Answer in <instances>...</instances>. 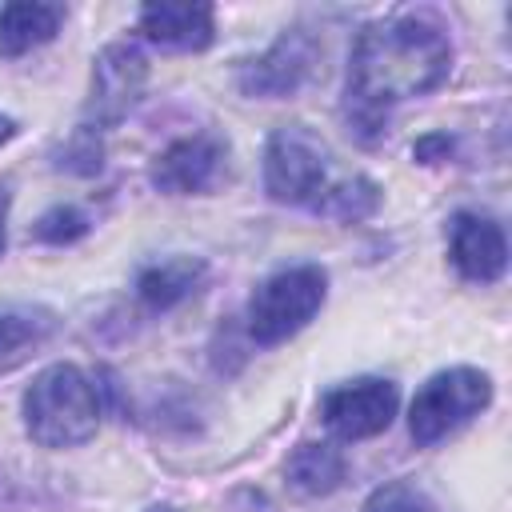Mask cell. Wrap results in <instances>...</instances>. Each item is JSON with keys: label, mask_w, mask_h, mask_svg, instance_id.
<instances>
[{"label": "cell", "mask_w": 512, "mask_h": 512, "mask_svg": "<svg viewBox=\"0 0 512 512\" xmlns=\"http://www.w3.org/2000/svg\"><path fill=\"white\" fill-rule=\"evenodd\" d=\"M452 72V40L420 16H388L360 28L348 56L344 120L364 144L388 132V108L436 92Z\"/></svg>", "instance_id": "1"}, {"label": "cell", "mask_w": 512, "mask_h": 512, "mask_svg": "<svg viewBox=\"0 0 512 512\" xmlns=\"http://www.w3.org/2000/svg\"><path fill=\"white\" fill-rule=\"evenodd\" d=\"M20 412L40 448H76L96 436L100 392L76 364H48L24 388Z\"/></svg>", "instance_id": "2"}, {"label": "cell", "mask_w": 512, "mask_h": 512, "mask_svg": "<svg viewBox=\"0 0 512 512\" xmlns=\"http://www.w3.org/2000/svg\"><path fill=\"white\" fill-rule=\"evenodd\" d=\"M324 296H328V272L320 264H292L272 272L248 296V312H244L248 340L260 348H276L292 340L300 328L316 320Z\"/></svg>", "instance_id": "3"}, {"label": "cell", "mask_w": 512, "mask_h": 512, "mask_svg": "<svg viewBox=\"0 0 512 512\" xmlns=\"http://www.w3.org/2000/svg\"><path fill=\"white\" fill-rule=\"evenodd\" d=\"M328 160V144L316 132H308L304 124H284L264 144V192L276 204L316 212L336 184Z\"/></svg>", "instance_id": "4"}, {"label": "cell", "mask_w": 512, "mask_h": 512, "mask_svg": "<svg viewBox=\"0 0 512 512\" xmlns=\"http://www.w3.org/2000/svg\"><path fill=\"white\" fill-rule=\"evenodd\" d=\"M492 404V376L468 364L444 368L436 376H428L420 384V392L412 396L408 408V432L416 444L432 448L444 436H452L456 428H464L468 420H476L484 408Z\"/></svg>", "instance_id": "5"}, {"label": "cell", "mask_w": 512, "mask_h": 512, "mask_svg": "<svg viewBox=\"0 0 512 512\" xmlns=\"http://www.w3.org/2000/svg\"><path fill=\"white\" fill-rule=\"evenodd\" d=\"M316 60H320V44L308 28H284L268 52H260L256 60H244L236 68V88L244 96H260V100H280V96H292L300 92L312 72H316Z\"/></svg>", "instance_id": "6"}, {"label": "cell", "mask_w": 512, "mask_h": 512, "mask_svg": "<svg viewBox=\"0 0 512 512\" xmlns=\"http://www.w3.org/2000/svg\"><path fill=\"white\" fill-rule=\"evenodd\" d=\"M148 88V60L136 44H108L92 60V88H88V128H116Z\"/></svg>", "instance_id": "7"}, {"label": "cell", "mask_w": 512, "mask_h": 512, "mask_svg": "<svg viewBox=\"0 0 512 512\" xmlns=\"http://www.w3.org/2000/svg\"><path fill=\"white\" fill-rule=\"evenodd\" d=\"M400 408V388L388 376H360L348 380L320 400V420L340 440H368L388 432Z\"/></svg>", "instance_id": "8"}, {"label": "cell", "mask_w": 512, "mask_h": 512, "mask_svg": "<svg viewBox=\"0 0 512 512\" xmlns=\"http://www.w3.org/2000/svg\"><path fill=\"white\" fill-rule=\"evenodd\" d=\"M228 172V144L212 132L180 136L152 160V188L164 196H204Z\"/></svg>", "instance_id": "9"}, {"label": "cell", "mask_w": 512, "mask_h": 512, "mask_svg": "<svg viewBox=\"0 0 512 512\" xmlns=\"http://www.w3.org/2000/svg\"><path fill=\"white\" fill-rule=\"evenodd\" d=\"M448 260L468 284H496L508 268L504 228L484 212H456L448 220Z\"/></svg>", "instance_id": "10"}, {"label": "cell", "mask_w": 512, "mask_h": 512, "mask_svg": "<svg viewBox=\"0 0 512 512\" xmlns=\"http://www.w3.org/2000/svg\"><path fill=\"white\" fill-rule=\"evenodd\" d=\"M136 32L168 52H204L216 40V8L212 4H144L136 16Z\"/></svg>", "instance_id": "11"}, {"label": "cell", "mask_w": 512, "mask_h": 512, "mask_svg": "<svg viewBox=\"0 0 512 512\" xmlns=\"http://www.w3.org/2000/svg\"><path fill=\"white\" fill-rule=\"evenodd\" d=\"M204 280H208V264L200 256H168V260H156V264L140 268L136 296H140L144 308L168 312V308L184 304L188 296H196Z\"/></svg>", "instance_id": "12"}, {"label": "cell", "mask_w": 512, "mask_h": 512, "mask_svg": "<svg viewBox=\"0 0 512 512\" xmlns=\"http://www.w3.org/2000/svg\"><path fill=\"white\" fill-rule=\"evenodd\" d=\"M64 24L60 4H40V0H16L0 8V56H24L40 44H48Z\"/></svg>", "instance_id": "13"}, {"label": "cell", "mask_w": 512, "mask_h": 512, "mask_svg": "<svg viewBox=\"0 0 512 512\" xmlns=\"http://www.w3.org/2000/svg\"><path fill=\"white\" fill-rule=\"evenodd\" d=\"M284 472H288V484L296 492H304V496H328V492H336L344 484L348 460L328 440H304V444L292 448Z\"/></svg>", "instance_id": "14"}, {"label": "cell", "mask_w": 512, "mask_h": 512, "mask_svg": "<svg viewBox=\"0 0 512 512\" xmlns=\"http://www.w3.org/2000/svg\"><path fill=\"white\" fill-rule=\"evenodd\" d=\"M376 208H380V184L356 172V176H340V180L328 188V196H324V204L316 208V216H332V220H340V224H360V220H368Z\"/></svg>", "instance_id": "15"}, {"label": "cell", "mask_w": 512, "mask_h": 512, "mask_svg": "<svg viewBox=\"0 0 512 512\" xmlns=\"http://www.w3.org/2000/svg\"><path fill=\"white\" fill-rule=\"evenodd\" d=\"M88 232H92V220H88V212L76 208V204H52V208L40 212L36 224L28 228V236H32L36 244H52V248L76 244V240H84Z\"/></svg>", "instance_id": "16"}, {"label": "cell", "mask_w": 512, "mask_h": 512, "mask_svg": "<svg viewBox=\"0 0 512 512\" xmlns=\"http://www.w3.org/2000/svg\"><path fill=\"white\" fill-rule=\"evenodd\" d=\"M364 512H436V504H432L428 492H420L416 484H408V480H388V484H380V488L368 496Z\"/></svg>", "instance_id": "17"}, {"label": "cell", "mask_w": 512, "mask_h": 512, "mask_svg": "<svg viewBox=\"0 0 512 512\" xmlns=\"http://www.w3.org/2000/svg\"><path fill=\"white\" fill-rule=\"evenodd\" d=\"M100 136H96V128H80L64 148H60V156H56V168H64V172H76V176H96L100 172Z\"/></svg>", "instance_id": "18"}, {"label": "cell", "mask_w": 512, "mask_h": 512, "mask_svg": "<svg viewBox=\"0 0 512 512\" xmlns=\"http://www.w3.org/2000/svg\"><path fill=\"white\" fill-rule=\"evenodd\" d=\"M52 324L36 320L32 312H0V356L20 352L24 344H36Z\"/></svg>", "instance_id": "19"}, {"label": "cell", "mask_w": 512, "mask_h": 512, "mask_svg": "<svg viewBox=\"0 0 512 512\" xmlns=\"http://www.w3.org/2000/svg\"><path fill=\"white\" fill-rule=\"evenodd\" d=\"M452 148H456V140H452L448 132H428V136H420V140L412 144V156H416L420 164H440V160L452 156Z\"/></svg>", "instance_id": "20"}, {"label": "cell", "mask_w": 512, "mask_h": 512, "mask_svg": "<svg viewBox=\"0 0 512 512\" xmlns=\"http://www.w3.org/2000/svg\"><path fill=\"white\" fill-rule=\"evenodd\" d=\"M8 212H12V184L0 180V256L8 248Z\"/></svg>", "instance_id": "21"}, {"label": "cell", "mask_w": 512, "mask_h": 512, "mask_svg": "<svg viewBox=\"0 0 512 512\" xmlns=\"http://www.w3.org/2000/svg\"><path fill=\"white\" fill-rule=\"evenodd\" d=\"M16 132H20V124H16L12 116H4V112H0V144H8Z\"/></svg>", "instance_id": "22"}, {"label": "cell", "mask_w": 512, "mask_h": 512, "mask_svg": "<svg viewBox=\"0 0 512 512\" xmlns=\"http://www.w3.org/2000/svg\"><path fill=\"white\" fill-rule=\"evenodd\" d=\"M148 512H176L172 504H156V508H148Z\"/></svg>", "instance_id": "23"}]
</instances>
